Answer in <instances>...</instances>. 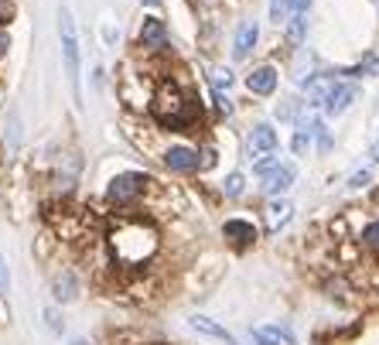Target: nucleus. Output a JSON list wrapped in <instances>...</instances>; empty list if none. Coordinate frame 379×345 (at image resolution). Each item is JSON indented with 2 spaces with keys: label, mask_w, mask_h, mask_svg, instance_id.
Wrapping results in <instances>:
<instances>
[{
  "label": "nucleus",
  "mask_w": 379,
  "mask_h": 345,
  "mask_svg": "<svg viewBox=\"0 0 379 345\" xmlns=\"http://www.w3.org/2000/svg\"><path fill=\"white\" fill-rule=\"evenodd\" d=\"M7 48H11V34H7L4 28H0V59L7 55Z\"/></svg>",
  "instance_id": "nucleus-36"
},
{
  "label": "nucleus",
  "mask_w": 379,
  "mask_h": 345,
  "mask_svg": "<svg viewBox=\"0 0 379 345\" xmlns=\"http://www.w3.org/2000/svg\"><path fill=\"white\" fill-rule=\"evenodd\" d=\"M222 236H226V243L236 246V250H246V246H253V243L260 239L256 226L246 219H226L222 222Z\"/></svg>",
  "instance_id": "nucleus-6"
},
{
  "label": "nucleus",
  "mask_w": 379,
  "mask_h": 345,
  "mask_svg": "<svg viewBox=\"0 0 379 345\" xmlns=\"http://www.w3.org/2000/svg\"><path fill=\"white\" fill-rule=\"evenodd\" d=\"M363 185H369V171L352 174V181H348V189H363Z\"/></svg>",
  "instance_id": "nucleus-32"
},
{
  "label": "nucleus",
  "mask_w": 379,
  "mask_h": 345,
  "mask_svg": "<svg viewBox=\"0 0 379 345\" xmlns=\"http://www.w3.org/2000/svg\"><path fill=\"white\" fill-rule=\"evenodd\" d=\"M355 243H359V250L373 253V256H379V219H369L359 229V236H355Z\"/></svg>",
  "instance_id": "nucleus-18"
},
{
  "label": "nucleus",
  "mask_w": 379,
  "mask_h": 345,
  "mask_svg": "<svg viewBox=\"0 0 379 345\" xmlns=\"http://www.w3.org/2000/svg\"><path fill=\"white\" fill-rule=\"evenodd\" d=\"M0 291H11V274H7V264L0 256Z\"/></svg>",
  "instance_id": "nucleus-31"
},
{
  "label": "nucleus",
  "mask_w": 379,
  "mask_h": 345,
  "mask_svg": "<svg viewBox=\"0 0 379 345\" xmlns=\"http://www.w3.org/2000/svg\"><path fill=\"white\" fill-rule=\"evenodd\" d=\"M51 298L59 301V304H69V301L79 298V281H76L72 270H62V274L51 281Z\"/></svg>",
  "instance_id": "nucleus-12"
},
{
  "label": "nucleus",
  "mask_w": 379,
  "mask_h": 345,
  "mask_svg": "<svg viewBox=\"0 0 379 345\" xmlns=\"http://www.w3.org/2000/svg\"><path fill=\"white\" fill-rule=\"evenodd\" d=\"M277 168H281V161H277V157H273V154L260 157V161H256V164H253V171H256V174H263V178H267L270 171H277Z\"/></svg>",
  "instance_id": "nucleus-24"
},
{
  "label": "nucleus",
  "mask_w": 379,
  "mask_h": 345,
  "mask_svg": "<svg viewBox=\"0 0 379 345\" xmlns=\"http://www.w3.org/2000/svg\"><path fill=\"white\" fill-rule=\"evenodd\" d=\"M304 34H308V17H304V14H294V17H290V31H287V41L298 48L300 41H304Z\"/></svg>",
  "instance_id": "nucleus-21"
},
{
  "label": "nucleus",
  "mask_w": 379,
  "mask_h": 345,
  "mask_svg": "<svg viewBox=\"0 0 379 345\" xmlns=\"http://www.w3.org/2000/svg\"><path fill=\"white\" fill-rule=\"evenodd\" d=\"M246 147H250L253 157H267L277 151V130L270 124H256L250 130V137H246Z\"/></svg>",
  "instance_id": "nucleus-7"
},
{
  "label": "nucleus",
  "mask_w": 379,
  "mask_h": 345,
  "mask_svg": "<svg viewBox=\"0 0 379 345\" xmlns=\"http://www.w3.org/2000/svg\"><path fill=\"white\" fill-rule=\"evenodd\" d=\"M308 7H311V0H290V11H294V14H304Z\"/></svg>",
  "instance_id": "nucleus-34"
},
{
  "label": "nucleus",
  "mask_w": 379,
  "mask_h": 345,
  "mask_svg": "<svg viewBox=\"0 0 379 345\" xmlns=\"http://www.w3.org/2000/svg\"><path fill=\"white\" fill-rule=\"evenodd\" d=\"M294 113H298V106H294V103H287V106H281V110H277V116H281V120H290Z\"/></svg>",
  "instance_id": "nucleus-35"
},
{
  "label": "nucleus",
  "mask_w": 379,
  "mask_h": 345,
  "mask_svg": "<svg viewBox=\"0 0 379 345\" xmlns=\"http://www.w3.org/2000/svg\"><path fill=\"white\" fill-rule=\"evenodd\" d=\"M141 45L143 48H168V28L161 17H147L141 24Z\"/></svg>",
  "instance_id": "nucleus-13"
},
{
  "label": "nucleus",
  "mask_w": 379,
  "mask_h": 345,
  "mask_svg": "<svg viewBox=\"0 0 379 345\" xmlns=\"http://www.w3.org/2000/svg\"><path fill=\"white\" fill-rule=\"evenodd\" d=\"M143 4H158V0H143Z\"/></svg>",
  "instance_id": "nucleus-40"
},
{
  "label": "nucleus",
  "mask_w": 379,
  "mask_h": 345,
  "mask_svg": "<svg viewBox=\"0 0 379 345\" xmlns=\"http://www.w3.org/2000/svg\"><path fill=\"white\" fill-rule=\"evenodd\" d=\"M373 157H376V161H379V141L373 144Z\"/></svg>",
  "instance_id": "nucleus-38"
},
{
  "label": "nucleus",
  "mask_w": 379,
  "mask_h": 345,
  "mask_svg": "<svg viewBox=\"0 0 379 345\" xmlns=\"http://www.w3.org/2000/svg\"><path fill=\"white\" fill-rule=\"evenodd\" d=\"M253 342L284 345V342H294V335H290V329H281V325H263V329H253Z\"/></svg>",
  "instance_id": "nucleus-16"
},
{
  "label": "nucleus",
  "mask_w": 379,
  "mask_h": 345,
  "mask_svg": "<svg viewBox=\"0 0 379 345\" xmlns=\"http://www.w3.org/2000/svg\"><path fill=\"white\" fill-rule=\"evenodd\" d=\"M256 38H260L256 21H243L239 31H236V41H233V55H236V59H246L253 48H256Z\"/></svg>",
  "instance_id": "nucleus-14"
},
{
  "label": "nucleus",
  "mask_w": 379,
  "mask_h": 345,
  "mask_svg": "<svg viewBox=\"0 0 379 345\" xmlns=\"http://www.w3.org/2000/svg\"><path fill=\"white\" fill-rule=\"evenodd\" d=\"M335 86V76H311L304 82V89H308V103H325L328 93H332Z\"/></svg>",
  "instance_id": "nucleus-17"
},
{
  "label": "nucleus",
  "mask_w": 379,
  "mask_h": 345,
  "mask_svg": "<svg viewBox=\"0 0 379 345\" xmlns=\"http://www.w3.org/2000/svg\"><path fill=\"white\" fill-rule=\"evenodd\" d=\"M59 34H62V59H65V76L76 96V106H82V62H79V38H76V21L72 11L62 7L59 11Z\"/></svg>",
  "instance_id": "nucleus-3"
},
{
  "label": "nucleus",
  "mask_w": 379,
  "mask_h": 345,
  "mask_svg": "<svg viewBox=\"0 0 379 345\" xmlns=\"http://www.w3.org/2000/svg\"><path fill=\"white\" fill-rule=\"evenodd\" d=\"M263 212H267V229H270V233H277L284 222H290V216H294V205L287 202V199H273Z\"/></svg>",
  "instance_id": "nucleus-15"
},
{
  "label": "nucleus",
  "mask_w": 379,
  "mask_h": 345,
  "mask_svg": "<svg viewBox=\"0 0 379 345\" xmlns=\"http://www.w3.org/2000/svg\"><path fill=\"white\" fill-rule=\"evenodd\" d=\"M45 321H48V329L55 331V335H62V331H65V321H62V314H59V308H45Z\"/></svg>",
  "instance_id": "nucleus-25"
},
{
  "label": "nucleus",
  "mask_w": 379,
  "mask_h": 345,
  "mask_svg": "<svg viewBox=\"0 0 379 345\" xmlns=\"http://www.w3.org/2000/svg\"><path fill=\"white\" fill-rule=\"evenodd\" d=\"M106 246L116 267L123 270H143L161 250V236L151 222L137 212H120L113 226L106 229Z\"/></svg>",
  "instance_id": "nucleus-1"
},
{
  "label": "nucleus",
  "mask_w": 379,
  "mask_h": 345,
  "mask_svg": "<svg viewBox=\"0 0 379 345\" xmlns=\"http://www.w3.org/2000/svg\"><path fill=\"white\" fill-rule=\"evenodd\" d=\"M222 0H195V7H219Z\"/></svg>",
  "instance_id": "nucleus-37"
},
{
  "label": "nucleus",
  "mask_w": 379,
  "mask_h": 345,
  "mask_svg": "<svg viewBox=\"0 0 379 345\" xmlns=\"http://www.w3.org/2000/svg\"><path fill=\"white\" fill-rule=\"evenodd\" d=\"M14 17V4L11 0H0V24H7Z\"/></svg>",
  "instance_id": "nucleus-29"
},
{
  "label": "nucleus",
  "mask_w": 379,
  "mask_h": 345,
  "mask_svg": "<svg viewBox=\"0 0 379 345\" xmlns=\"http://www.w3.org/2000/svg\"><path fill=\"white\" fill-rule=\"evenodd\" d=\"M325 294L332 301H348L352 294H355V287L342 277V274H335V277H325Z\"/></svg>",
  "instance_id": "nucleus-19"
},
{
  "label": "nucleus",
  "mask_w": 379,
  "mask_h": 345,
  "mask_svg": "<svg viewBox=\"0 0 379 345\" xmlns=\"http://www.w3.org/2000/svg\"><path fill=\"white\" fill-rule=\"evenodd\" d=\"M188 325L195 331H202V335H208V339H216V342L222 345H239L236 339H233V331L226 329V325H219V321H212L208 314H191L188 318Z\"/></svg>",
  "instance_id": "nucleus-10"
},
{
  "label": "nucleus",
  "mask_w": 379,
  "mask_h": 345,
  "mask_svg": "<svg viewBox=\"0 0 379 345\" xmlns=\"http://www.w3.org/2000/svg\"><path fill=\"white\" fill-rule=\"evenodd\" d=\"M147 189H151V178L143 171H123L106 185V202L113 209H130V205H137L147 195Z\"/></svg>",
  "instance_id": "nucleus-4"
},
{
  "label": "nucleus",
  "mask_w": 379,
  "mask_h": 345,
  "mask_svg": "<svg viewBox=\"0 0 379 345\" xmlns=\"http://www.w3.org/2000/svg\"><path fill=\"white\" fill-rule=\"evenodd\" d=\"M212 99H216V106H219V113H226V116L233 113V99H229V96L222 93V89H212Z\"/></svg>",
  "instance_id": "nucleus-26"
},
{
  "label": "nucleus",
  "mask_w": 379,
  "mask_h": 345,
  "mask_svg": "<svg viewBox=\"0 0 379 345\" xmlns=\"http://www.w3.org/2000/svg\"><path fill=\"white\" fill-rule=\"evenodd\" d=\"M151 113L158 116L161 126H171V130H195L202 124L198 103L174 82H161L158 86V93L151 99Z\"/></svg>",
  "instance_id": "nucleus-2"
},
{
  "label": "nucleus",
  "mask_w": 379,
  "mask_h": 345,
  "mask_svg": "<svg viewBox=\"0 0 379 345\" xmlns=\"http://www.w3.org/2000/svg\"><path fill=\"white\" fill-rule=\"evenodd\" d=\"M243 185H246V181H243V174H229V178H226V181H222V191H226V199H239V195H243Z\"/></svg>",
  "instance_id": "nucleus-22"
},
{
  "label": "nucleus",
  "mask_w": 379,
  "mask_h": 345,
  "mask_svg": "<svg viewBox=\"0 0 379 345\" xmlns=\"http://www.w3.org/2000/svg\"><path fill=\"white\" fill-rule=\"evenodd\" d=\"M161 161H164V168H171V171H178V174H191V171H198V168H202L198 151H195V147H185V144L168 147Z\"/></svg>",
  "instance_id": "nucleus-5"
},
{
  "label": "nucleus",
  "mask_w": 379,
  "mask_h": 345,
  "mask_svg": "<svg viewBox=\"0 0 379 345\" xmlns=\"http://www.w3.org/2000/svg\"><path fill=\"white\" fill-rule=\"evenodd\" d=\"M72 345H86V339H76V342H72Z\"/></svg>",
  "instance_id": "nucleus-39"
},
{
  "label": "nucleus",
  "mask_w": 379,
  "mask_h": 345,
  "mask_svg": "<svg viewBox=\"0 0 379 345\" xmlns=\"http://www.w3.org/2000/svg\"><path fill=\"white\" fill-rule=\"evenodd\" d=\"M229 82H233V76H229V72H212V89H222V86H229Z\"/></svg>",
  "instance_id": "nucleus-28"
},
{
  "label": "nucleus",
  "mask_w": 379,
  "mask_h": 345,
  "mask_svg": "<svg viewBox=\"0 0 379 345\" xmlns=\"http://www.w3.org/2000/svg\"><path fill=\"white\" fill-rule=\"evenodd\" d=\"M318 147H321V151H328V147H332V134H328V130H325V124L318 126Z\"/></svg>",
  "instance_id": "nucleus-27"
},
{
  "label": "nucleus",
  "mask_w": 379,
  "mask_h": 345,
  "mask_svg": "<svg viewBox=\"0 0 379 345\" xmlns=\"http://www.w3.org/2000/svg\"><path fill=\"white\" fill-rule=\"evenodd\" d=\"M290 14V0H270V21L273 24H284Z\"/></svg>",
  "instance_id": "nucleus-23"
},
{
  "label": "nucleus",
  "mask_w": 379,
  "mask_h": 345,
  "mask_svg": "<svg viewBox=\"0 0 379 345\" xmlns=\"http://www.w3.org/2000/svg\"><path fill=\"white\" fill-rule=\"evenodd\" d=\"M198 157H202V168H212V164H216V151H212V147H206Z\"/></svg>",
  "instance_id": "nucleus-33"
},
{
  "label": "nucleus",
  "mask_w": 379,
  "mask_h": 345,
  "mask_svg": "<svg viewBox=\"0 0 379 345\" xmlns=\"http://www.w3.org/2000/svg\"><path fill=\"white\" fill-rule=\"evenodd\" d=\"M355 96H359V89H355L352 82H335L332 93H328V99H325L321 106H325L328 116H338V113L348 110V103H355Z\"/></svg>",
  "instance_id": "nucleus-8"
},
{
  "label": "nucleus",
  "mask_w": 379,
  "mask_h": 345,
  "mask_svg": "<svg viewBox=\"0 0 379 345\" xmlns=\"http://www.w3.org/2000/svg\"><path fill=\"white\" fill-rule=\"evenodd\" d=\"M294 178H298V171H294L290 164H281L277 171H270L267 178H263V191H267L270 199H281V195L294 185Z\"/></svg>",
  "instance_id": "nucleus-11"
},
{
  "label": "nucleus",
  "mask_w": 379,
  "mask_h": 345,
  "mask_svg": "<svg viewBox=\"0 0 379 345\" xmlns=\"http://www.w3.org/2000/svg\"><path fill=\"white\" fill-rule=\"evenodd\" d=\"M308 147H311V137H308V134H298V137H294V151H298V154H308Z\"/></svg>",
  "instance_id": "nucleus-30"
},
{
  "label": "nucleus",
  "mask_w": 379,
  "mask_h": 345,
  "mask_svg": "<svg viewBox=\"0 0 379 345\" xmlns=\"http://www.w3.org/2000/svg\"><path fill=\"white\" fill-rule=\"evenodd\" d=\"M376 72H379V59H376V55H365V62H359V65H352V69H345L342 76L359 79V76H376Z\"/></svg>",
  "instance_id": "nucleus-20"
},
{
  "label": "nucleus",
  "mask_w": 379,
  "mask_h": 345,
  "mask_svg": "<svg viewBox=\"0 0 379 345\" xmlns=\"http://www.w3.org/2000/svg\"><path fill=\"white\" fill-rule=\"evenodd\" d=\"M246 89L253 96H270L277 89V69L273 65H256L250 76H246Z\"/></svg>",
  "instance_id": "nucleus-9"
}]
</instances>
